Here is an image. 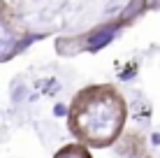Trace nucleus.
Here are the masks:
<instances>
[{
  "label": "nucleus",
  "instance_id": "f257e3e1",
  "mask_svg": "<svg viewBox=\"0 0 160 158\" xmlns=\"http://www.w3.org/2000/svg\"><path fill=\"white\" fill-rule=\"evenodd\" d=\"M128 123V102L114 84H91L72 95L68 130L88 149H107L121 140Z\"/></svg>",
  "mask_w": 160,
  "mask_h": 158
},
{
  "label": "nucleus",
  "instance_id": "f03ea898",
  "mask_svg": "<svg viewBox=\"0 0 160 158\" xmlns=\"http://www.w3.org/2000/svg\"><path fill=\"white\" fill-rule=\"evenodd\" d=\"M28 40H30V37H21V33L16 28H12V26L5 21L2 12H0V63L14 58L16 54L26 47Z\"/></svg>",
  "mask_w": 160,
  "mask_h": 158
},
{
  "label": "nucleus",
  "instance_id": "7ed1b4c3",
  "mask_svg": "<svg viewBox=\"0 0 160 158\" xmlns=\"http://www.w3.org/2000/svg\"><path fill=\"white\" fill-rule=\"evenodd\" d=\"M118 26H123V23H121V21H112V23L98 26V28H93L91 33L81 35V47H84V51H100L102 47H107L109 42L116 37Z\"/></svg>",
  "mask_w": 160,
  "mask_h": 158
},
{
  "label": "nucleus",
  "instance_id": "20e7f679",
  "mask_svg": "<svg viewBox=\"0 0 160 158\" xmlns=\"http://www.w3.org/2000/svg\"><path fill=\"white\" fill-rule=\"evenodd\" d=\"M53 158H93L91 149L81 142H70V144H63L60 149L53 154Z\"/></svg>",
  "mask_w": 160,
  "mask_h": 158
},
{
  "label": "nucleus",
  "instance_id": "39448f33",
  "mask_svg": "<svg viewBox=\"0 0 160 158\" xmlns=\"http://www.w3.org/2000/svg\"><path fill=\"white\" fill-rule=\"evenodd\" d=\"M146 9V5H144V0H130V5L125 7V12L121 14V23H130V21H135L137 16H139L142 12Z\"/></svg>",
  "mask_w": 160,
  "mask_h": 158
},
{
  "label": "nucleus",
  "instance_id": "423d86ee",
  "mask_svg": "<svg viewBox=\"0 0 160 158\" xmlns=\"http://www.w3.org/2000/svg\"><path fill=\"white\" fill-rule=\"evenodd\" d=\"M146 9H151V12H158L160 9V0H144Z\"/></svg>",
  "mask_w": 160,
  "mask_h": 158
}]
</instances>
